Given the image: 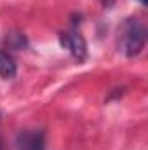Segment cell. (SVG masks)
<instances>
[{
	"instance_id": "cell-1",
	"label": "cell",
	"mask_w": 148,
	"mask_h": 150,
	"mask_svg": "<svg viewBox=\"0 0 148 150\" xmlns=\"http://www.w3.org/2000/svg\"><path fill=\"white\" fill-rule=\"evenodd\" d=\"M147 44V30L145 26L136 21L129 19L124 25V38H122V51L127 58H136Z\"/></svg>"
},
{
	"instance_id": "cell-4",
	"label": "cell",
	"mask_w": 148,
	"mask_h": 150,
	"mask_svg": "<svg viewBox=\"0 0 148 150\" xmlns=\"http://www.w3.org/2000/svg\"><path fill=\"white\" fill-rule=\"evenodd\" d=\"M16 72H18V67L14 58L7 51H0V77L4 80H11L16 77Z\"/></svg>"
},
{
	"instance_id": "cell-3",
	"label": "cell",
	"mask_w": 148,
	"mask_h": 150,
	"mask_svg": "<svg viewBox=\"0 0 148 150\" xmlns=\"http://www.w3.org/2000/svg\"><path fill=\"white\" fill-rule=\"evenodd\" d=\"M59 40H61V45L72 52L75 59L84 61L87 58V45H85V40L80 33H73V32L72 33H61Z\"/></svg>"
},
{
	"instance_id": "cell-8",
	"label": "cell",
	"mask_w": 148,
	"mask_h": 150,
	"mask_svg": "<svg viewBox=\"0 0 148 150\" xmlns=\"http://www.w3.org/2000/svg\"><path fill=\"white\" fill-rule=\"evenodd\" d=\"M140 2H141V4H147V0H140Z\"/></svg>"
},
{
	"instance_id": "cell-6",
	"label": "cell",
	"mask_w": 148,
	"mask_h": 150,
	"mask_svg": "<svg viewBox=\"0 0 148 150\" xmlns=\"http://www.w3.org/2000/svg\"><path fill=\"white\" fill-rule=\"evenodd\" d=\"M101 4H103V7H106V9H110V7H113V4H115V0H101Z\"/></svg>"
},
{
	"instance_id": "cell-2",
	"label": "cell",
	"mask_w": 148,
	"mask_h": 150,
	"mask_svg": "<svg viewBox=\"0 0 148 150\" xmlns=\"http://www.w3.org/2000/svg\"><path fill=\"white\" fill-rule=\"evenodd\" d=\"M18 150H45V134L40 129H26L16 136Z\"/></svg>"
},
{
	"instance_id": "cell-5",
	"label": "cell",
	"mask_w": 148,
	"mask_h": 150,
	"mask_svg": "<svg viewBox=\"0 0 148 150\" xmlns=\"http://www.w3.org/2000/svg\"><path fill=\"white\" fill-rule=\"evenodd\" d=\"M7 42H9V45H11L12 49H25V47L28 45L26 37H25L23 33H19V32H11V33L7 35Z\"/></svg>"
},
{
	"instance_id": "cell-7",
	"label": "cell",
	"mask_w": 148,
	"mask_h": 150,
	"mask_svg": "<svg viewBox=\"0 0 148 150\" xmlns=\"http://www.w3.org/2000/svg\"><path fill=\"white\" fill-rule=\"evenodd\" d=\"M4 149V142H2V138H0V150Z\"/></svg>"
}]
</instances>
